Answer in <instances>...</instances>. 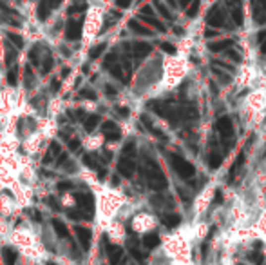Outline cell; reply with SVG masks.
Masks as SVG:
<instances>
[{
	"instance_id": "cell-1",
	"label": "cell",
	"mask_w": 266,
	"mask_h": 265,
	"mask_svg": "<svg viewBox=\"0 0 266 265\" xmlns=\"http://www.w3.org/2000/svg\"><path fill=\"white\" fill-rule=\"evenodd\" d=\"M215 191H217V180H212L199 191L198 197L194 198V203H192L194 220H199V218H203L207 214V211L210 209L212 200L215 197Z\"/></svg>"
},
{
	"instance_id": "cell-2",
	"label": "cell",
	"mask_w": 266,
	"mask_h": 265,
	"mask_svg": "<svg viewBox=\"0 0 266 265\" xmlns=\"http://www.w3.org/2000/svg\"><path fill=\"white\" fill-rule=\"evenodd\" d=\"M243 115H252V113L266 111V87H252L243 98V106H241Z\"/></svg>"
},
{
	"instance_id": "cell-3",
	"label": "cell",
	"mask_w": 266,
	"mask_h": 265,
	"mask_svg": "<svg viewBox=\"0 0 266 265\" xmlns=\"http://www.w3.org/2000/svg\"><path fill=\"white\" fill-rule=\"evenodd\" d=\"M259 73H261V69L257 67L256 62H245L235 74L234 85L237 89H252V87H256Z\"/></svg>"
},
{
	"instance_id": "cell-4",
	"label": "cell",
	"mask_w": 266,
	"mask_h": 265,
	"mask_svg": "<svg viewBox=\"0 0 266 265\" xmlns=\"http://www.w3.org/2000/svg\"><path fill=\"white\" fill-rule=\"evenodd\" d=\"M132 231L134 233H143V234H149L154 231L156 227V218L151 216V214H138V216L132 220Z\"/></svg>"
},
{
	"instance_id": "cell-5",
	"label": "cell",
	"mask_w": 266,
	"mask_h": 265,
	"mask_svg": "<svg viewBox=\"0 0 266 265\" xmlns=\"http://www.w3.org/2000/svg\"><path fill=\"white\" fill-rule=\"evenodd\" d=\"M74 200L78 201V205H80V209L87 214L89 218L93 216V212H94V198L91 197V193H76L74 195Z\"/></svg>"
},
{
	"instance_id": "cell-6",
	"label": "cell",
	"mask_w": 266,
	"mask_h": 265,
	"mask_svg": "<svg viewBox=\"0 0 266 265\" xmlns=\"http://www.w3.org/2000/svg\"><path fill=\"white\" fill-rule=\"evenodd\" d=\"M65 37L67 40H78L82 37V20H69L65 27Z\"/></svg>"
},
{
	"instance_id": "cell-7",
	"label": "cell",
	"mask_w": 266,
	"mask_h": 265,
	"mask_svg": "<svg viewBox=\"0 0 266 265\" xmlns=\"http://www.w3.org/2000/svg\"><path fill=\"white\" fill-rule=\"evenodd\" d=\"M74 233H76V236H78L80 245H82L84 249H89V245H91V231H89L87 227L76 225V227H74Z\"/></svg>"
},
{
	"instance_id": "cell-8",
	"label": "cell",
	"mask_w": 266,
	"mask_h": 265,
	"mask_svg": "<svg viewBox=\"0 0 266 265\" xmlns=\"http://www.w3.org/2000/svg\"><path fill=\"white\" fill-rule=\"evenodd\" d=\"M2 260L5 265H15L16 264V251L13 247H2Z\"/></svg>"
},
{
	"instance_id": "cell-9",
	"label": "cell",
	"mask_w": 266,
	"mask_h": 265,
	"mask_svg": "<svg viewBox=\"0 0 266 265\" xmlns=\"http://www.w3.org/2000/svg\"><path fill=\"white\" fill-rule=\"evenodd\" d=\"M53 229L56 231V234L60 236V238H69V229H67V225L62 222V220H58V218H54L53 220Z\"/></svg>"
},
{
	"instance_id": "cell-10",
	"label": "cell",
	"mask_w": 266,
	"mask_h": 265,
	"mask_svg": "<svg viewBox=\"0 0 266 265\" xmlns=\"http://www.w3.org/2000/svg\"><path fill=\"white\" fill-rule=\"evenodd\" d=\"M37 15H38V20H46V18H49V15H51V5L47 4V0H42L40 4H38V9H37Z\"/></svg>"
},
{
	"instance_id": "cell-11",
	"label": "cell",
	"mask_w": 266,
	"mask_h": 265,
	"mask_svg": "<svg viewBox=\"0 0 266 265\" xmlns=\"http://www.w3.org/2000/svg\"><path fill=\"white\" fill-rule=\"evenodd\" d=\"M100 122V117L98 115H91L89 118H85V131L87 132H93L94 131V128H96V124Z\"/></svg>"
},
{
	"instance_id": "cell-12",
	"label": "cell",
	"mask_w": 266,
	"mask_h": 265,
	"mask_svg": "<svg viewBox=\"0 0 266 265\" xmlns=\"http://www.w3.org/2000/svg\"><path fill=\"white\" fill-rule=\"evenodd\" d=\"M7 38L11 40V44H15L16 48L20 49V48H24V38L20 37V35H16V33H7Z\"/></svg>"
},
{
	"instance_id": "cell-13",
	"label": "cell",
	"mask_w": 266,
	"mask_h": 265,
	"mask_svg": "<svg viewBox=\"0 0 266 265\" xmlns=\"http://www.w3.org/2000/svg\"><path fill=\"white\" fill-rule=\"evenodd\" d=\"M109 251H110V253H109V256H110V264L116 265V264H118V260H120V256H121L120 247H118V245H114V247H110Z\"/></svg>"
},
{
	"instance_id": "cell-14",
	"label": "cell",
	"mask_w": 266,
	"mask_h": 265,
	"mask_svg": "<svg viewBox=\"0 0 266 265\" xmlns=\"http://www.w3.org/2000/svg\"><path fill=\"white\" fill-rule=\"evenodd\" d=\"M104 49H105V44H100V46H96V48H93L91 51H89V59L94 60V59H98L100 55L104 53Z\"/></svg>"
},
{
	"instance_id": "cell-15",
	"label": "cell",
	"mask_w": 266,
	"mask_h": 265,
	"mask_svg": "<svg viewBox=\"0 0 266 265\" xmlns=\"http://www.w3.org/2000/svg\"><path fill=\"white\" fill-rule=\"evenodd\" d=\"M85 9V0H76L71 7H69V15H73V13H78V11Z\"/></svg>"
},
{
	"instance_id": "cell-16",
	"label": "cell",
	"mask_w": 266,
	"mask_h": 265,
	"mask_svg": "<svg viewBox=\"0 0 266 265\" xmlns=\"http://www.w3.org/2000/svg\"><path fill=\"white\" fill-rule=\"evenodd\" d=\"M67 216L71 218V220H84V218H89L85 212H80V211H69Z\"/></svg>"
},
{
	"instance_id": "cell-17",
	"label": "cell",
	"mask_w": 266,
	"mask_h": 265,
	"mask_svg": "<svg viewBox=\"0 0 266 265\" xmlns=\"http://www.w3.org/2000/svg\"><path fill=\"white\" fill-rule=\"evenodd\" d=\"M120 171H121V173H123L125 176H131V165H129V162L121 160V162H120Z\"/></svg>"
},
{
	"instance_id": "cell-18",
	"label": "cell",
	"mask_w": 266,
	"mask_h": 265,
	"mask_svg": "<svg viewBox=\"0 0 266 265\" xmlns=\"http://www.w3.org/2000/svg\"><path fill=\"white\" fill-rule=\"evenodd\" d=\"M84 164L87 165L89 169H96V167H98V165H96V162H94V158H93V156H89V154H85V156H84Z\"/></svg>"
},
{
	"instance_id": "cell-19",
	"label": "cell",
	"mask_w": 266,
	"mask_h": 265,
	"mask_svg": "<svg viewBox=\"0 0 266 265\" xmlns=\"http://www.w3.org/2000/svg\"><path fill=\"white\" fill-rule=\"evenodd\" d=\"M7 84L16 85V67H13L9 73H7Z\"/></svg>"
},
{
	"instance_id": "cell-20",
	"label": "cell",
	"mask_w": 266,
	"mask_h": 265,
	"mask_svg": "<svg viewBox=\"0 0 266 265\" xmlns=\"http://www.w3.org/2000/svg\"><path fill=\"white\" fill-rule=\"evenodd\" d=\"M56 189L58 191H69V189H73V184L71 182H58Z\"/></svg>"
},
{
	"instance_id": "cell-21",
	"label": "cell",
	"mask_w": 266,
	"mask_h": 265,
	"mask_svg": "<svg viewBox=\"0 0 266 265\" xmlns=\"http://www.w3.org/2000/svg\"><path fill=\"white\" fill-rule=\"evenodd\" d=\"M51 67H53V59H51V57H47V60L44 62V66H42V71H44V73H49V71H51Z\"/></svg>"
},
{
	"instance_id": "cell-22",
	"label": "cell",
	"mask_w": 266,
	"mask_h": 265,
	"mask_svg": "<svg viewBox=\"0 0 266 265\" xmlns=\"http://www.w3.org/2000/svg\"><path fill=\"white\" fill-rule=\"evenodd\" d=\"M80 96H84V98H91V100H94L96 98V95H94V91H91V89H84L82 91V95Z\"/></svg>"
},
{
	"instance_id": "cell-23",
	"label": "cell",
	"mask_w": 266,
	"mask_h": 265,
	"mask_svg": "<svg viewBox=\"0 0 266 265\" xmlns=\"http://www.w3.org/2000/svg\"><path fill=\"white\" fill-rule=\"evenodd\" d=\"M47 205H51L53 211H60V205L54 201V198H47Z\"/></svg>"
},
{
	"instance_id": "cell-24",
	"label": "cell",
	"mask_w": 266,
	"mask_h": 265,
	"mask_svg": "<svg viewBox=\"0 0 266 265\" xmlns=\"http://www.w3.org/2000/svg\"><path fill=\"white\" fill-rule=\"evenodd\" d=\"M60 85H62V80H60V78H54V80L51 82V89H53V91H58V89H60Z\"/></svg>"
},
{
	"instance_id": "cell-25",
	"label": "cell",
	"mask_w": 266,
	"mask_h": 265,
	"mask_svg": "<svg viewBox=\"0 0 266 265\" xmlns=\"http://www.w3.org/2000/svg\"><path fill=\"white\" fill-rule=\"evenodd\" d=\"M80 147V140L74 138V140H69V149H78Z\"/></svg>"
},
{
	"instance_id": "cell-26",
	"label": "cell",
	"mask_w": 266,
	"mask_h": 265,
	"mask_svg": "<svg viewBox=\"0 0 266 265\" xmlns=\"http://www.w3.org/2000/svg\"><path fill=\"white\" fill-rule=\"evenodd\" d=\"M60 153V145L58 142H51V154H58Z\"/></svg>"
},
{
	"instance_id": "cell-27",
	"label": "cell",
	"mask_w": 266,
	"mask_h": 265,
	"mask_svg": "<svg viewBox=\"0 0 266 265\" xmlns=\"http://www.w3.org/2000/svg\"><path fill=\"white\" fill-rule=\"evenodd\" d=\"M62 2H63V0H47V4L51 5V9H53V7H58V5L62 4Z\"/></svg>"
},
{
	"instance_id": "cell-28",
	"label": "cell",
	"mask_w": 266,
	"mask_h": 265,
	"mask_svg": "<svg viewBox=\"0 0 266 265\" xmlns=\"http://www.w3.org/2000/svg\"><path fill=\"white\" fill-rule=\"evenodd\" d=\"M65 160H67V153H63L62 156H58V164H63Z\"/></svg>"
},
{
	"instance_id": "cell-29",
	"label": "cell",
	"mask_w": 266,
	"mask_h": 265,
	"mask_svg": "<svg viewBox=\"0 0 266 265\" xmlns=\"http://www.w3.org/2000/svg\"><path fill=\"white\" fill-rule=\"evenodd\" d=\"M107 93H109V95H114V89H112L110 85H107Z\"/></svg>"
},
{
	"instance_id": "cell-30",
	"label": "cell",
	"mask_w": 266,
	"mask_h": 265,
	"mask_svg": "<svg viewBox=\"0 0 266 265\" xmlns=\"http://www.w3.org/2000/svg\"><path fill=\"white\" fill-rule=\"evenodd\" d=\"M67 74H69V69L65 67V69H63V71H62V76H67Z\"/></svg>"
},
{
	"instance_id": "cell-31",
	"label": "cell",
	"mask_w": 266,
	"mask_h": 265,
	"mask_svg": "<svg viewBox=\"0 0 266 265\" xmlns=\"http://www.w3.org/2000/svg\"><path fill=\"white\" fill-rule=\"evenodd\" d=\"M47 265H56V264H53V262H49V264H47Z\"/></svg>"
},
{
	"instance_id": "cell-32",
	"label": "cell",
	"mask_w": 266,
	"mask_h": 265,
	"mask_svg": "<svg viewBox=\"0 0 266 265\" xmlns=\"http://www.w3.org/2000/svg\"><path fill=\"white\" fill-rule=\"evenodd\" d=\"M214 265H217V264H214Z\"/></svg>"
}]
</instances>
